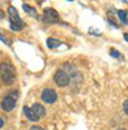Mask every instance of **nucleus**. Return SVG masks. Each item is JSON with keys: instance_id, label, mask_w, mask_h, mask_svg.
Instances as JSON below:
<instances>
[{"instance_id": "1", "label": "nucleus", "mask_w": 128, "mask_h": 130, "mask_svg": "<svg viewBox=\"0 0 128 130\" xmlns=\"http://www.w3.org/2000/svg\"><path fill=\"white\" fill-rule=\"evenodd\" d=\"M0 78L5 83V84H10L14 82V78H16V70L14 68L12 67L10 64H2L0 65Z\"/></svg>"}, {"instance_id": "2", "label": "nucleus", "mask_w": 128, "mask_h": 130, "mask_svg": "<svg viewBox=\"0 0 128 130\" xmlns=\"http://www.w3.org/2000/svg\"><path fill=\"white\" fill-rule=\"evenodd\" d=\"M8 13H9V23H10V28L13 31H19L22 29V27H24V22L19 18L18 15V12L16 10L14 7H9L8 9Z\"/></svg>"}, {"instance_id": "3", "label": "nucleus", "mask_w": 128, "mask_h": 130, "mask_svg": "<svg viewBox=\"0 0 128 130\" xmlns=\"http://www.w3.org/2000/svg\"><path fill=\"white\" fill-rule=\"evenodd\" d=\"M54 79H55V83L59 87H66L69 83V77H68V74L64 72V70L56 72V74L54 75Z\"/></svg>"}, {"instance_id": "4", "label": "nucleus", "mask_w": 128, "mask_h": 130, "mask_svg": "<svg viewBox=\"0 0 128 130\" xmlns=\"http://www.w3.org/2000/svg\"><path fill=\"white\" fill-rule=\"evenodd\" d=\"M41 97H42L44 102H46V103H54L56 101V92L54 89H51V88H46V89H44Z\"/></svg>"}, {"instance_id": "5", "label": "nucleus", "mask_w": 128, "mask_h": 130, "mask_svg": "<svg viewBox=\"0 0 128 130\" xmlns=\"http://www.w3.org/2000/svg\"><path fill=\"white\" fill-rule=\"evenodd\" d=\"M44 18L47 21V22H51V23H55L59 21V14L56 13V10L51 9V8H46L44 10Z\"/></svg>"}, {"instance_id": "6", "label": "nucleus", "mask_w": 128, "mask_h": 130, "mask_svg": "<svg viewBox=\"0 0 128 130\" xmlns=\"http://www.w3.org/2000/svg\"><path fill=\"white\" fill-rule=\"evenodd\" d=\"M16 106V98L13 96H7L4 97L3 102H2V108L4 111H12Z\"/></svg>"}, {"instance_id": "7", "label": "nucleus", "mask_w": 128, "mask_h": 130, "mask_svg": "<svg viewBox=\"0 0 128 130\" xmlns=\"http://www.w3.org/2000/svg\"><path fill=\"white\" fill-rule=\"evenodd\" d=\"M23 112H24L26 117H27L30 121H39V117L35 115V112H33V110H32V108H30V107L24 106V107H23Z\"/></svg>"}, {"instance_id": "8", "label": "nucleus", "mask_w": 128, "mask_h": 130, "mask_svg": "<svg viewBox=\"0 0 128 130\" xmlns=\"http://www.w3.org/2000/svg\"><path fill=\"white\" fill-rule=\"evenodd\" d=\"M31 108L33 110L35 115H36L39 119H40L41 116H44V115H45V112H46V111H45V107H44L42 105H40V103H35Z\"/></svg>"}, {"instance_id": "9", "label": "nucleus", "mask_w": 128, "mask_h": 130, "mask_svg": "<svg viewBox=\"0 0 128 130\" xmlns=\"http://www.w3.org/2000/svg\"><path fill=\"white\" fill-rule=\"evenodd\" d=\"M60 45V42L56 40V38H49L47 40V46L50 47V48H55V47H58Z\"/></svg>"}, {"instance_id": "10", "label": "nucleus", "mask_w": 128, "mask_h": 130, "mask_svg": "<svg viewBox=\"0 0 128 130\" xmlns=\"http://www.w3.org/2000/svg\"><path fill=\"white\" fill-rule=\"evenodd\" d=\"M23 9H24V12H27L28 14H32V15L37 17V13H36V10H35L32 7H30V5H27V4H23Z\"/></svg>"}, {"instance_id": "11", "label": "nucleus", "mask_w": 128, "mask_h": 130, "mask_svg": "<svg viewBox=\"0 0 128 130\" xmlns=\"http://www.w3.org/2000/svg\"><path fill=\"white\" fill-rule=\"evenodd\" d=\"M118 15H119L120 21H123V23H128V19H127V12H125V10H119V12H118Z\"/></svg>"}, {"instance_id": "12", "label": "nucleus", "mask_w": 128, "mask_h": 130, "mask_svg": "<svg viewBox=\"0 0 128 130\" xmlns=\"http://www.w3.org/2000/svg\"><path fill=\"white\" fill-rule=\"evenodd\" d=\"M110 55H111V56H115V57H118V59H122V55H120L118 51H115V50H111V51H110Z\"/></svg>"}, {"instance_id": "13", "label": "nucleus", "mask_w": 128, "mask_h": 130, "mask_svg": "<svg viewBox=\"0 0 128 130\" xmlns=\"http://www.w3.org/2000/svg\"><path fill=\"white\" fill-rule=\"evenodd\" d=\"M0 40H2V41H3L4 43H7V45H10V42H9V41L7 40V37H5V36H4L3 33H0Z\"/></svg>"}, {"instance_id": "14", "label": "nucleus", "mask_w": 128, "mask_h": 130, "mask_svg": "<svg viewBox=\"0 0 128 130\" xmlns=\"http://www.w3.org/2000/svg\"><path fill=\"white\" fill-rule=\"evenodd\" d=\"M123 110H124V112L128 115V100L124 102V105H123Z\"/></svg>"}, {"instance_id": "15", "label": "nucleus", "mask_w": 128, "mask_h": 130, "mask_svg": "<svg viewBox=\"0 0 128 130\" xmlns=\"http://www.w3.org/2000/svg\"><path fill=\"white\" fill-rule=\"evenodd\" d=\"M30 130H45V129H42L41 126H32Z\"/></svg>"}, {"instance_id": "16", "label": "nucleus", "mask_w": 128, "mask_h": 130, "mask_svg": "<svg viewBox=\"0 0 128 130\" xmlns=\"http://www.w3.org/2000/svg\"><path fill=\"white\" fill-rule=\"evenodd\" d=\"M3 125H4V120H3L2 117H0V127H2Z\"/></svg>"}, {"instance_id": "17", "label": "nucleus", "mask_w": 128, "mask_h": 130, "mask_svg": "<svg viewBox=\"0 0 128 130\" xmlns=\"http://www.w3.org/2000/svg\"><path fill=\"white\" fill-rule=\"evenodd\" d=\"M124 38H125V40L128 41V33H124Z\"/></svg>"}, {"instance_id": "18", "label": "nucleus", "mask_w": 128, "mask_h": 130, "mask_svg": "<svg viewBox=\"0 0 128 130\" xmlns=\"http://www.w3.org/2000/svg\"><path fill=\"white\" fill-rule=\"evenodd\" d=\"M118 130H124V129H118Z\"/></svg>"}]
</instances>
